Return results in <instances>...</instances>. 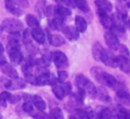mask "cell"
I'll list each match as a JSON object with an SVG mask.
<instances>
[{"mask_svg":"<svg viewBox=\"0 0 130 119\" xmlns=\"http://www.w3.org/2000/svg\"><path fill=\"white\" fill-rule=\"evenodd\" d=\"M22 109L26 112V113H29V114H32L33 113V110H34V105H33L32 101H25L24 104L22 105Z\"/></svg>","mask_w":130,"mask_h":119,"instance_id":"30","label":"cell"},{"mask_svg":"<svg viewBox=\"0 0 130 119\" xmlns=\"http://www.w3.org/2000/svg\"><path fill=\"white\" fill-rule=\"evenodd\" d=\"M99 119H112V113L109 108H103L99 114Z\"/></svg>","mask_w":130,"mask_h":119,"instance_id":"29","label":"cell"},{"mask_svg":"<svg viewBox=\"0 0 130 119\" xmlns=\"http://www.w3.org/2000/svg\"><path fill=\"white\" fill-rule=\"evenodd\" d=\"M2 28L4 30L9 33L20 32L23 29V24L20 20L16 19H6L2 23Z\"/></svg>","mask_w":130,"mask_h":119,"instance_id":"2","label":"cell"},{"mask_svg":"<svg viewBox=\"0 0 130 119\" xmlns=\"http://www.w3.org/2000/svg\"><path fill=\"white\" fill-rule=\"evenodd\" d=\"M116 96H117L118 101L124 105L130 106V93L125 89H120V90L116 92Z\"/></svg>","mask_w":130,"mask_h":119,"instance_id":"13","label":"cell"},{"mask_svg":"<svg viewBox=\"0 0 130 119\" xmlns=\"http://www.w3.org/2000/svg\"><path fill=\"white\" fill-rule=\"evenodd\" d=\"M29 1L28 0H17L15 1L14 6H16L17 8L22 10V9H27L29 7Z\"/></svg>","mask_w":130,"mask_h":119,"instance_id":"31","label":"cell"},{"mask_svg":"<svg viewBox=\"0 0 130 119\" xmlns=\"http://www.w3.org/2000/svg\"><path fill=\"white\" fill-rule=\"evenodd\" d=\"M86 114H87V119H94V111L91 108H87V109L85 110Z\"/></svg>","mask_w":130,"mask_h":119,"instance_id":"42","label":"cell"},{"mask_svg":"<svg viewBox=\"0 0 130 119\" xmlns=\"http://www.w3.org/2000/svg\"><path fill=\"white\" fill-rule=\"evenodd\" d=\"M96 97H97L100 101L104 103H110V101H111L110 94L108 93V92H107L103 87H99V88H97Z\"/></svg>","mask_w":130,"mask_h":119,"instance_id":"17","label":"cell"},{"mask_svg":"<svg viewBox=\"0 0 130 119\" xmlns=\"http://www.w3.org/2000/svg\"><path fill=\"white\" fill-rule=\"evenodd\" d=\"M30 97H31V96L29 95V94H27V93H23V94H22V98L25 100V101H30Z\"/></svg>","mask_w":130,"mask_h":119,"instance_id":"44","label":"cell"},{"mask_svg":"<svg viewBox=\"0 0 130 119\" xmlns=\"http://www.w3.org/2000/svg\"><path fill=\"white\" fill-rule=\"evenodd\" d=\"M53 61L58 69H65L69 65L67 56L61 51H56L53 53Z\"/></svg>","mask_w":130,"mask_h":119,"instance_id":"3","label":"cell"},{"mask_svg":"<svg viewBox=\"0 0 130 119\" xmlns=\"http://www.w3.org/2000/svg\"><path fill=\"white\" fill-rule=\"evenodd\" d=\"M37 85L44 86V85H50V74L49 75H38L36 76Z\"/></svg>","mask_w":130,"mask_h":119,"instance_id":"25","label":"cell"},{"mask_svg":"<svg viewBox=\"0 0 130 119\" xmlns=\"http://www.w3.org/2000/svg\"><path fill=\"white\" fill-rule=\"evenodd\" d=\"M101 62H103L104 65L109 66L111 68H118V62H117V58L114 57L111 53H110L107 51H103V53L102 55Z\"/></svg>","mask_w":130,"mask_h":119,"instance_id":"8","label":"cell"},{"mask_svg":"<svg viewBox=\"0 0 130 119\" xmlns=\"http://www.w3.org/2000/svg\"><path fill=\"white\" fill-rule=\"evenodd\" d=\"M0 68H1L2 72L6 76H9L11 78H19V74L16 71V69H14V68L6 61L0 62Z\"/></svg>","mask_w":130,"mask_h":119,"instance_id":"5","label":"cell"},{"mask_svg":"<svg viewBox=\"0 0 130 119\" xmlns=\"http://www.w3.org/2000/svg\"><path fill=\"white\" fill-rule=\"evenodd\" d=\"M31 115L35 119H49V115L44 111L36 112L35 114H31Z\"/></svg>","mask_w":130,"mask_h":119,"instance_id":"36","label":"cell"},{"mask_svg":"<svg viewBox=\"0 0 130 119\" xmlns=\"http://www.w3.org/2000/svg\"><path fill=\"white\" fill-rule=\"evenodd\" d=\"M21 101V96L20 95H15V94H11L8 99V102L11 104H15V103L19 102Z\"/></svg>","mask_w":130,"mask_h":119,"instance_id":"39","label":"cell"},{"mask_svg":"<svg viewBox=\"0 0 130 119\" xmlns=\"http://www.w3.org/2000/svg\"><path fill=\"white\" fill-rule=\"evenodd\" d=\"M61 32L69 40H77L79 37V32L76 29V27L73 26H64L61 29Z\"/></svg>","mask_w":130,"mask_h":119,"instance_id":"9","label":"cell"},{"mask_svg":"<svg viewBox=\"0 0 130 119\" xmlns=\"http://www.w3.org/2000/svg\"><path fill=\"white\" fill-rule=\"evenodd\" d=\"M49 43L53 46H61L65 44V39L61 35H49Z\"/></svg>","mask_w":130,"mask_h":119,"instance_id":"21","label":"cell"},{"mask_svg":"<svg viewBox=\"0 0 130 119\" xmlns=\"http://www.w3.org/2000/svg\"><path fill=\"white\" fill-rule=\"evenodd\" d=\"M126 116H127V109L122 108V107H119L117 110V118L126 119Z\"/></svg>","mask_w":130,"mask_h":119,"instance_id":"33","label":"cell"},{"mask_svg":"<svg viewBox=\"0 0 130 119\" xmlns=\"http://www.w3.org/2000/svg\"><path fill=\"white\" fill-rule=\"evenodd\" d=\"M63 114L61 112V108H54L51 109L49 113V119H63Z\"/></svg>","mask_w":130,"mask_h":119,"instance_id":"26","label":"cell"},{"mask_svg":"<svg viewBox=\"0 0 130 119\" xmlns=\"http://www.w3.org/2000/svg\"><path fill=\"white\" fill-rule=\"evenodd\" d=\"M126 119H130V110L127 109V116H126Z\"/></svg>","mask_w":130,"mask_h":119,"instance_id":"47","label":"cell"},{"mask_svg":"<svg viewBox=\"0 0 130 119\" xmlns=\"http://www.w3.org/2000/svg\"><path fill=\"white\" fill-rule=\"evenodd\" d=\"M3 52H4V47H3V45L0 42V54H2Z\"/></svg>","mask_w":130,"mask_h":119,"instance_id":"46","label":"cell"},{"mask_svg":"<svg viewBox=\"0 0 130 119\" xmlns=\"http://www.w3.org/2000/svg\"><path fill=\"white\" fill-rule=\"evenodd\" d=\"M54 12H55V14L61 15V16H63V17L69 16V15L71 14V9H69L68 7H65V6H54Z\"/></svg>","mask_w":130,"mask_h":119,"instance_id":"23","label":"cell"},{"mask_svg":"<svg viewBox=\"0 0 130 119\" xmlns=\"http://www.w3.org/2000/svg\"><path fill=\"white\" fill-rule=\"evenodd\" d=\"M31 33L29 34V29H25L23 32V34H22V41H23V43L26 45V46L29 47L31 45Z\"/></svg>","mask_w":130,"mask_h":119,"instance_id":"28","label":"cell"},{"mask_svg":"<svg viewBox=\"0 0 130 119\" xmlns=\"http://www.w3.org/2000/svg\"><path fill=\"white\" fill-rule=\"evenodd\" d=\"M119 52H120L121 55L130 59V52H129V50H128L127 47H126V45H119Z\"/></svg>","mask_w":130,"mask_h":119,"instance_id":"35","label":"cell"},{"mask_svg":"<svg viewBox=\"0 0 130 119\" xmlns=\"http://www.w3.org/2000/svg\"><path fill=\"white\" fill-rule=\"evenodd\" d=\"M69 119H81V118H80L79 115L76 113V114H74V115H71V116L69 117Z\"/></svg>","mask_w":130,"mask_h":119,"instance_id":"45","label":"cell"},{"mask_svg":"<svg viewBox=\"0 0 130 119\" xmlns=\"http://www.w3.org/2000/svg\"><path fill=\"white\" fill-rule=\"evenodd\" d=\"M6 1V7L7 10L12 9L13 7H14V3L15 0H5Z\"/></svg>","mask_w":130,"mask_h":119,"instance_id":"43","label":"cell"},{"mask_svg":"<svg viewBox=\"0 0 130 119\" xmlns=\"http://www.w3.org/2000/svg\"><path fill=\"white\" fill-rule=\"evenodd\" d=\"M2 32H3V28L2 26H0V36L2 35Z\"/></svg>","mask_w":130,"mask_h":119,"instance_id":"48","label":"cell"},{"mask_svg":"<svg viewBox=\"0 0 130 119\" xmlns=\"http://www.w3.org/2000/svg\"><path fill=\"white\" fill-rule=\"evenodd\" d=\"M26 22L29 27H30L31 29H37L39 28V22L37 19V17L33 14H28L26 16Z\"/></svg>","mask_w":130,"mask_h":119,"instance_id":"24","label":"cell"},{"mask_svg":"<svg viewBox=\"0 0 130 119\" xmlns=\"http://www.w3.org/2000/svg\"><path fill=\"white\" fill-rule=\"evenodd\" d=\"M61 86H62V89H63V91H64L65 95H70V94L71 93L72 87H71V83H69V82H66V83H65V82H64Z\"/></svg>","mask_w":130,"mask_h":119,"instance_id":"37","label":"cell"},{"mask_svg":"<svg viewBox=\"0 0 130 119\" xmlns=\"http://www.w3.org/2000/svg\"><path fill=\"white\" fill-rule=\"evenodd\" d=\"M91 74L94 76L96 82L102 85H104V74L105 71L103 70V69L99 67H93L91 69Z\"/></svg>","mask_w":130,"mask_h":119,"instance_id":"12","label":"cell"},{"mask_svg":"<svg viewBox=\"0 0 130 119\" xmlns=\"http://www.w3.org/2000/svg\"><path fill=\"white\" fill-rule=\"evenodd\" d=\"M103 51H104V49L103 48L101 44H100L99 42H95L92 47L93 58H94L95 61H97V62H101V58L103 53Z\"/></svg>","mask_w":130,"mask_h":119,"instance_id":"16","label":"cell"},{"mask_svg":"<svg viewBox=\"0 0 130 119\" xmlns=\"http://www.w3.org/2000/svg\"><path fill=\"white\" fill-rule=\"evenodd\" d=\"M0 119H3V115L1 114H0Z\"/></svg>","mask_w":130,"mask_h":119,"instance_id":"50","label":"cell"},{"mask_svg":"<svg viewBox=\"0 0 130 119\" xmlns=\"http://www.w3.org/2000/svg\"><path fill=\"white\" fill-rule=\"evenodd\" d=\"M98 16H99V20L101 24L103 25V28L107 29H111L113 25H112L111 22V17H110L108 15V13H105L101 10H98Z\"/></svg>","mask_w":130,"mask_h":119,"instance_id":"11","label":"cell"},{"mask_svg":"<svg viewBox=\"0 0 130 119\" xmlns=\"http://www.w3.org/2000/svg\"><path fill=\"white\" fill-rule=\"evenodd\" d=\"M61 4L65 5L66 6L68 7H75V3H74V0H59Z\"/></svg>","mask_w":130,"mask_h":119,"instance_id":"41","label":"cell"},{"mask_svg":"<svg viewBox=\"0 0 130 119\" xmlns=\"http://www.w3.org/2000/svg\"><path fill=\"white\" fill-rule=\"evenodd\" d=\"M127 7H128V8H130V0L127 2Z\"/></svg>","mask_w":130,"mask_h":119,"instance_id":"49","label":"cell"},{"mask_svg":"<svg viewBox=\"0 0 130 119\" xmlns=\"http://www.w3.org/2000/svg\"><path fill=\"white\" fill-rule=\"evenodd\" d=\"M75 6L78 8L79 10H81L82 12H87L89 11V6L87 3V0H74Z\"/></svg>","mask_w":130,"mask_h":119,"instance_id":"27","label":"cell"},{"mask_svg":"<svg viewBox=\"0 0 130 119\" xmlns=\"http://www.w3.org/2000/svg\"><path fill=\"white\" fill-rule=\"evenodd\" d=\"M26 86V82L21 78H13L10 81L6 82L5 87L8 91H14V90H20Z\"/></svg>","mask_w":130,"mask_h":119,"instance_id":"6","label":"cell"},{"mask_svg":"<svg viewBox=\"0 0 130 119\" xmlns=\"http://www.w3.org/2000/svg\"><path fill=\"white\" fill-rule=\"evenodd\" d=\"M8 11L10 12V13H12V14H13V15H15V16H21V15L22 14V10H21V9H19V8H17L16 6H14V7H13L12 9H10V10H8Z\"/></svg>","mask_w":130,"mask_h":119,"instance_id":"40","label":"cell"},{"mask_svg":"<svg viewBox=\"0 0 130 119\" xmlns=\"http://www.w3.org/2000/svg\"><path fill=\"white\" fill-rule=\"evenodd\" d=\"M104 40L106 45L110 50L117 51L119 48V40L118 38L117 35L112 31H107L104 33Z\"/></svg>","mask_w":130,"mask_h":119,"instance_id":"4","label":"cell"},{"mask_svg":"<svg viewBox=\"0 0 130 119\" xmlns=\"http://www.w3.org/2000/svg\"><path fill=\"white\" fill-rule=\"evenodd\" d=\"M51 85H52L53 92H54V94L55 95V97L57 98L58 100L61 101L65 96V93H64V91H63V89H62V86L58 84V81L55 82V83H54V84H52Z\"/></svg>","mask_w":130,"mask_h":119,"instance_id":"20","label":"cell"},{"mask_svg":"<svg viewBox=\"0 0 130 119\" xmlns=\"http://www.w3.org/2000/svg\"><path fill=\"white\" fill-rule=\"evenodd\" d=\"M75 27L79 33H84L87 29V23L83 17L78 15L75 18Z\"/></svg>","mask_w":130,"mask_h":119,"instance_id":"19","label":"cell"},{"mask_svg":"<svg viewBox=\"0 0 130 119\" xmlns=\"http://www.w3.org/2000/svg\"><path fill=\"white\" fill-rule=\"evenodd\" d=\"M68 78V73L65 70H60L57 73V81L59 83L63 84L65 82V80Z\"/></svg>","mask_w":130,"mask_h":119,"instance_id":"34","label":"cell"},{"mask_svg":"<svg viewBox=\"0 0 130 119\" xmlns=\"http://www.w3.org/2000/svg\"><path fill=\"white\" fill-rule=\"evenodd\" d=\"M75 83L78 89L83 90L86 93H87L91 98L96 97L97 88L94 86V85L84 75L78 74L75 78Z\"/></svg>","mask_w":130,"mask_h":119,"instance_id":"1","label":"cell"},{"mask_svg":"<svg viewBox=\"0 0 130 119\" xmlns=\"http://www.w3.org/2000/svg\"><path fill=\"white\" fill-rule=\"evenodd\" d=\"M10 95H11V93L9 92H2L0 93V103H1V105H3L4 107L6 106V102L8 101Z\"/></svg>","mask_w":130,"mask_h":119,"instance_id":"32","label":"cell"},{"mask_svg":"<svg viewBox=\"0 0 130 119\" xmlns=\"http://www.w3.org/2000/svg\"><path fill=\"white\" fill-rule=\"evenodd\" d=\"M25 79L28 83L31 84L33 85H37V79H36V76H34L33 74H29V75H26L25 76Z\"/></svg>","mask_w":130,"mask_h":119,"instance_id":"38","label":"cell"},{"mask_svg":"<svg viewBox=\"0 0 130 119\" xmlns=\"http://www.w3.org/2000/svg\"><path fill=\"white\" fill-rule=\"evenodd\" d=\"M30 33H31V36H32V38L35 41H37L38 44H41V45L45 44V32H44L40 28L33 29Z\"/></svg>","mask_w":130,"mask_h":119,"instance_id":"14","label":"cell"},{"mask_svg":"<svg viewBox=\"0 0 130 119\" xmlns=\"http://www.w3.org/2000/svg\"><path fill=\"white\" fill-rule=\"evenodd\" d=\"M46 1L45 0H38V3L36 4L35 9L36 12L38 13V16L40 18H44L45 16V13H46Z\"/></svg>","mask_w":130,"mask_h":119,"instance_id":"18","label":"cell"},{"mask_svg":"<svg viewBox=\"0 0 130 119\" xmlns=\"http://www.w3.org/2000/svg\"><path fill=\"white\" fill-rule=\"evenodd\" d=\"M32 103L35 106V108L39 110V111H44L45 109V102L40 96L38 95L32 96Z\"/></svg>","mask_w":130,"mask_h":119,"instance_id":"22","label":"cell"},{"mask_svg":"<svg viewBox=\"0 0 130 119\" xmlns=\"http://www.w3.org/2000/svg\"><path fill=\"white\" fill-rule=\"evenodd\" d=\"M95 6H97L98 10H101L105 13H110L112 11V4L108 0H95L94 1Z\"/></svg>","mask_w":130,"mask_h":119,"instance_id":"15","label":"cell"},{"mask_svg":"<svg viewBox=\"0 0 130 119\" xmlns=\"http://www.w3.org/2000/svg\"><path fill=\"white\" fill-rule=\"evenodd\" d=\"M117 62H118V67L120 69L122 72L125 74H129L130 73V59L124 57L122 55L117 56Z\"/></svg>","mask_w":130,"mask_h":119,"instance_id":"10","label":"cell"},{"mask_svg":"<svg viewBox=\"0 0 130 119\" xmlns=\"http://www.w3.org/2000/svg\"><path fill=\"white\" fill-rule=\"evenodd\" d=\"M8 54H9V59L10 62H12L14 65H19L21 62H22V53L21 52L20 48H13V49H10L7 50Z\"/></svg>","mask_w":130,"mask_h":119,"instance_id":"7","label":"cell"}]
</instances>
